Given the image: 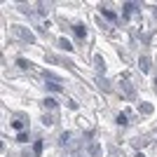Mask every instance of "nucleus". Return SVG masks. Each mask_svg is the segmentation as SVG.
Here are the masks:
<instances>
[{
	"label": "nucleus",
	"instance_id": "f257e3e1",
	"mask_svg": "<svg viewBox=\"0 0 157 157\" xmlns=\"http://www.w3.org/2000/svg\"><path fill=\"white\" fill-rule=\"evenodd\" d=\"M75 35H78V38H85V26H75Z\"/></svg>",
	"mask_w": 157,
	"mask_h": 157
},
{
	"label": "nucleus",
	"instance_id": "f03ea898",
	"mask_svg": "<svg viewBox=\"0 0 157 157\" xmlns=\"http://www.w3.org/2000/svg\"><path fill=\"white\" fill-rule=\"evenodd\" d=\"M103 14H105V17H108V19H113V21H115V14H113L110 10H103Z\"/></svg>",
	"mask_w": 157,
	"mask_h": 157
}]
</instances>
